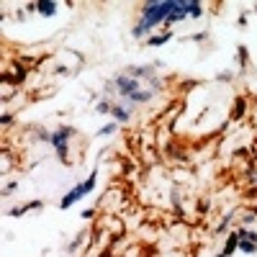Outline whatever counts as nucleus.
Returning <instances> with one entry per match:
<instances>
[{"instance_id":"nucleus-2","label":"nucleus","mask_w":257,"mask_h":257,"mask_svg":"<svg viewBox=\"0 0 257 257\" xmlns=\"http://www.w3.org/2000/svg\"><path fill=\"white\" fill-rule=\"evenodd\" d=\"M93 185H95V178H90V180H88V183H85V185H80V188H75V190L70 193V196H67V198H64V201H62V206H70L72 201H77V198L82 196V193H88V190H93Z\"/></svg>"},{"instance_id":"nucleus-1","label":"nucleus","mask_w":257,"mask_h":257,"mask_svg":"<svg viewBox=\"0 0 257 257\" xmlns=\"http://www.w3.org/2000/svg\"><path fill=\"white\" fill-rule=\"evenodd\" d=\"M185 13H188V16H198V13H201V6H198V3H155V6H149V8L144 11V21H142V26H139L137 34H144L149 26L160 24L162 18L178 21V18H183Z\"/></svg>"}]
</instances>
